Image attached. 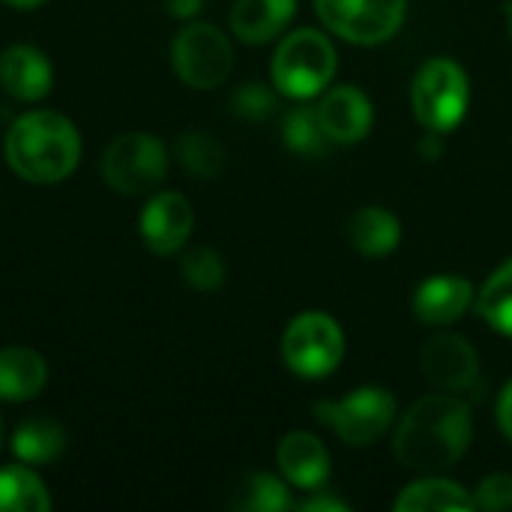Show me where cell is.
<instances>
[{
    "mask_svg": "<svg viewBox=\"0 0 512 512\" xmlns=\"http://www.w3.org/2000/svg\"><path fill=\"white\" fill-rule=\"evenodd\" d=\"M471 408L453 393H435L408 408L393 435V453L402 468L438 474L453 468L471 447Z\"/></svg>",
    "mask_w": 512,
    "mask_h": 512,
    "instance_id": "obj_1",
    "label": "cell"
},
{
    "mask_svg": "<svg viewBox=\"0 0 512 512\" xmlns=\"http://www.w3.org/2000/svg\"><path fill=\"white\" fill-rule=\"evenodd\" d=\"M3 153L9 168L36 186L63 183L81 162V135L75 123L57 111L36 108L12 120Z\"/></svg>",
    "mask_w": 512,
    "mask_h": 512,
    "instance_id": "obj_2",
    "label": "cell"
},
{
    "mask_svg": "<svg viewBox=\"0 0 512 512\" xmlns=\"http://www.w3.org/2000/svg\"><path fill=\"white\" fill-rule=\"evenodd\" d=\"M339 69L333 42L312 27L288 33L270 63L273 84L288 99H312L324 93Z\"/></svg>",
    "mask_w": 512,
    "mask_h": 512,
    "instance_id": "obj_3",
    "label": "cell"
},
{
    "mask_svg": "<svg viewBox=\"0 0 512 512\" xmlns=\"http://www.w3.org/2000/svg\"><path fill=\"white\" fill-rule=\"evenodd\" d=\"M468 102H471L468 72L456 60L435 57L423 63L420 72L414 75L411 108L423 129L441 132V135L453 132L465 120Z\"/></svg>",
    "mask_w": 512,
    "mask_h": 512,
    "instance_id": "obj_4",
    "label": "cell"
},
{
    "mask_svg": "<svg viewBox=\"0 0 512 512\" xmlns=\"http://www.w3.org/2000/svg\"><path fill=\"white\" fill-rule=\"evenodd\" d=\"M315 420L351 447L381 441L396 423V399L384 387H357L336 402H315Z\"/></svg>",
    "mask_w": 512,
    "mask_h": 512,
    "instance_id": "obj_5",
    "label": "cell"
},
{
    "mask_svg": "<svg viewBox=\"0 0 512 512\" xmlns=\"http://www.w3.org/2000/svg\"><path fill=\"white\" fill-rule=\"evenodd\" d=\"M345 357V333L339 321L327 312L297 315L282 336L285 366L309 381L327 378L339 369Z\"/></svg>",
    "mask_w": 512,
    "mask_h": 512,
    "instance_id": "obj_6",
    "label": "cell"
},
{
    "mask_svg": "<svg viewBox=\"0 0 512 512\" xmlns=\"http://www.w3.org/2000/svg\"><path fill=\"white\" fill-rule=\"evenodd\" d=\"M168 174V150L150 132H123L102 153V177L120 195H144Z\"/></svg>",
    "mask_w": 512,
    "mask_h": 512,
    "instance_id": "obj_7",
    "label": "cell"
},
{
    "mask_svg": "<svg viewBox=\"0 0 512 512\" xmlns=\"http://www.w3.org/2000/svg\"><path fill=\"white\" fill-rule=\"evenodd\" d=\"M171 63L183 84L195 90H213L228 81L234 69V48L216 24L192 21L174 36Z\"/></svg>",
    "mask_w": 512,
    "mask_h": 512,
    "instance_id": "obj_8",
    "label": "cell"
},
{
    "mask_svg": "<svg viewBox=\"0 0 512 512\" xmlns=\"http://www.w3.org/2000/svg\"><path fill=\"white\" fill-rule=\"evenodd\" d=\"M321 24L354 45H381L405 24L408 0H315Z\"/></svg>",
    "mask_w": 512,
    "mask_h": 512,
    "instance_id": "obj_9",
    "label": "cell"
},
{
    "mask_svg": "<svg viewBox=\"0 0 512 512\" xmlns=\"http://www.w3.org/2000/svg\"><path fill=\"white\" fill-rule=\"evenodd\" d=\"M420 369L435 390L468 393L480 378V357L468 339L444 333L426 342L420 351Z\"/></svg>",
    "mask_w": 512,
    "mask_h": 512,
    "instance_id": "obj_10",
    "label": "cell"
},
{
    "mask_svg": "<svg viewBox=\"0 0 512 512\" xmlns=\"http://www.w3.org/2000/svg\"><path fill=\"white\" fill-rule=\"evenodd\" d=\"M195 225L192 204L180 192H159L153 195L138 216L141 240L153 255H174L186 246Z\"/></svg>",
    "mask_w": 512,
    "mask_h": 512,
    "instance_id": "obj_11",
    "label": "cell"
},
{
    "mask_svg": "<svg viewBox=\"0 0 512 512\" xmlns=\"http://www.w3.org/2000/svg\"><path fill=\"white\" fill-rule=\"evenodd\" d=\"M0 87L18 102H42L54 87V66L36 45L18 42L0 54Z\"/></svg>",
    "mask_w": 512,
    "mask_h": 512,
    "instance_id": "obj_12",
    "label": "cell"
},
{
    "mask_svg": "<svg viewBox=\"0 0 512 512\" xmlns=\"http://www.w3.org/2000/svg\"><path fill=\"white\" fill-rule=\"evenodd\" d=\"M315 108H318L321 126H324V132H327V138L333 144H357V141H363L369 135V129H372V120H375L369 96L363 90L351 87V84L330 87Z\"/></svg>",
    "mask_w": 512,
    "mask_h": 512,
    "instance_id": "obj_13",
    "label": "cell"
},
{
    "mask_svg": "<svg viewBox=\"0 0 512 512\" xmlns=\"http://www.w3.org/2000/svg\"><path fill=\"white\" fill-rule=\"evenodd\" d=\"M276 465L288 486L318 492L330 480V453L312 432H291L276 447Z\"/></svg>",
    "mask_w": 512,
    "mask_h": 512,
    "instance_id": "obj_14",
    "label": "cell"
},
{
    "mask_svg": "<svg viewBox=\"0 0 512 512\" xmlns=\"http://www.w3.org/2000/svg\"><path fill=\"white\" fill-rule=\"evenodd\" d=\"M474 303V285L462 276H432L414 291V315L423 324L441 327L459 321Z\"/></svg>",
    "mask_w": 512,
    "mask_h": 512,
    "instance_id": "obj_15",
    "label": "cell"
},
{
    "mask_svg": "<svg viewBox=\"0 0 512 512\" xmlns=\"http://www.w3.org/2000/svg\"><path fill=\"white\" fill-rule=\"evenodd\" d=\"M48 384V363L27 345L0 348V402H30Z\"/></svg>",
    "mask_w": 512,
    "mask_h": 512,
    "instance_id": "obj_16",
    "label": "cell"
},
{
    "mask_svg": "<svg viewBox=\"0 0 512 512\" xmlns=\"http://www.w3.org/2000/svg\"><path fill=\"white\" fill-rule=\"evenodd\" d=\"M297 0H237L231 9V30L240 42H273L294 18Z\"/></svg>",
    "mask_w": 512,
    "mask_h": 512,
    "instance_id": "obj_17",
    "label": "cell"
},
{
    "mask_svg": "<svg viewBox=\"0 0 512 512\" xmlns=\"http://www.w3.org/2000/svg\"><path fill=\"white\" fill-rule=\"evenodd\" d=\"M348 240L363 258H384L399 249L402 225L384 207H360L348 222Z\"/></svg>",
    "mask_w": 512,
    "mask_h": 512,
    "instance_id": "obj_18",
    "label": "cell"
},
{
    "mask_svg": "<svg viewBox=\"0 0 512 512\" xmlns=\"http://www.w3.org/2000/svg\"><path fill=\"white\" fill-rule=\"evenodd\" d=\"M396 512H447V510H474L471 492H465L459 483L426 474L423 480L402 489V495L393 501Z\"/></svg>",
    "mask_w": 512,
    "mask_h": 512,
    "instance_id": "obj_19",
    "label": "cell"
},
{
    "mask_svg": "<svg viewBox=\"0 0 512 512\" xmlns=\"http://www.w3.org/2000/svg\"><path fill=\"white\" fill-rule=\"evenodd\" d=\"M12 456L24 465L42 468L63 456L66 450V432L51 417H30L12 432Z\"/></svg>",
    "mask_w": 512,
    "mask_h": 512,
    "instance_id": "obj_20",
    "label": "cell"
},
{
    "mask_svg": "<svg viewBox=\"0 0 512 512\" xmlns=\"http://www.w3.org/2000/svg\"><path fill=\"white\" fill-rule=\"evenodd\" d=\"M54 507L45 480L33 465H6L0 468V512H48Z\"/></svg>",
    "mask_w": 512,
    "mask_h": 512,
    "instance_id": "obj_21",
    "label": "cell"
},
{
    "mask_svg": "<svg viewBox=\"0 0 512 512\" xmlns=\"http://www.w3.org/2000/svg\"><path fill=\"white\" fill-rule=\"evenodd\" d=\"M231 507L243 512H285L294 507L288 480H279L273 474H249L231 498Z\"/></svg>",
    "mask_w": 512,
    "mask_h": 512,
    "instance_id": "obj_22",
    "label": "cell"
},
{
    "mask_svg": "<svg viewBox=\"0 0 512 512\" xmlns=\"http://www.w3.org/2000/svg\"><path fill=\"white\" fill-rule=\"evenodd\" d=\"M282 138H285V147L297 156H324L333 144L321 126L318 108H309V105H297L285 114Z\"/></svg>",
    "mask_w": 512,
    "mask_h": 512,
    "instance_id": "obj_23",
    "label": "cell"
},
{
    "mask_svg": "<svg viewBox=\"0 0 512 512\" xmlns=\"http://www.w3.org/2000/svg\"><path fill=\"white\" fill-rule=\"evenodd\" d=\"M477 312L492 330L512 339V261L498 267L492 279L483 285L477 297Z\"/></svg>",
    "mask_w": 512,
    "mask_h": 512,
    "instance_id": "obj_24",
    "label": "cell"
},
{
    "mask_svg": "<svg viewBox=\"0 0 512 512\" xmlns=\"http://www.w3.org/2000/svg\"><path fill=\"white\" fill-rule=\"evenodd\" d=\"M177 156H180L183 168L201 180L219 177V171L225 168V147L201 129L183 132L177 138Z\"/></svg>",
    "mask_w": 512,
    "mask_h": 512,
    "instance_id": "obj_25",
    "label": "cell"
},
{
    "mask_svg": "<svg viewBox=\"0 0 512 512\" xmlns=\"http://www.w3.org/2000/svg\"><path fill=\"white\" fill-rule=\"evenodd\" d=\"M180 270L183 279L195 288V291H219L225 282V261L213 246H195L189 252H183L180 258Z\"/></svg>",
    "mask_w": 512,
    "mask_h": 512,
    "instance_id": "obj_26",
    "label": "cell"
},
{
    "mask_svg": "<svg viewBox=\"0 0 512 512\" xmlns=\"http://www.w3.org/2000/svg\"><path fill=\"white\" fill-rule=\"evenodd\" d=\"M471 498H474V510H512V474H489L486 480H480Z\"/></svg>",
    "mask_w": 512,
    "mask_h": 512,
    "instance_id": "obj_27",
    "label": "cell"
},
{
    "mask_svg": "<svg viewBox=\"0 0 512 512\" xmlns=\"http://www.w3.org/2000/svg\"><path fill=\"white\" fill-rule=\"evenodd\" d=\"M273 108H276L273 90L258 81H249V84L237 87V93H234V111L246 120H264L273 114Z\"/></svg>",
    "mask_w": 512,
    "mask_h": 512,
    "instance_id": "obj_28",
    "label": "cell"
},
{
    "mask_svg": "<svg viewBox=\"0 0 512 512\" xmlns=\"http://www.w3.org/2000/svg\"><path fill=\"white\" fill-rule=\"evenodd\" d=\"M297 507L306 512H348L351 510V504H348V501H342V498H333V495H312V498L300 501Z\"/></svg>",
    "mask_w": 512,
    "mask_h": 512,
    "instance_id": "obj_29",
    "label": "cell"
},
{
    "mask_svg": "<svg viewBox=\"0 0 512 512\" xmlns=\"http://www.w3.org/2000/svg\"><path fill=\"white\" fill-rule=\"evenodd\" d=\"M498 426H501V432L512 441V381L501 390V396H498Z\"/></svg>",
    "mask_w": 512,
    "mask_h": 512,
    "instance_id": "obj_30",
    "label": "cell"
},
{
    "mask_svg": "<svg viewBox=\"0 0 512 512\" xmlns=\"http://www.w3.org/2000/svg\"><path fill=\"white\" fill-rule=\"evenodd\" d=\"M165 6H168V12L174 18H192V15L201 12L204 0H165Z\"/></svg>",
    "mask_w": 512,
    "mask_h": 512,
    "instance_id": "obj_31",
    "label": "cell"
},
{
    "mask_svg": "<svg viewBox=\"0 0 512 512\" xmlns=\"http://www.w3.org/2000/svg\"><path fill=\"white\" fill-rule=\"evenodd\" d=\"M3 3H6V6H12V9H24V12H27V9L42 6L45 0H3Z\"/></svg>",
    "mask_w": 512,
    "mask_h": 512,
    "instance_id": "obj_32",
    "label": "cell"
},
{
    "mask_svg": "<svg viewBox=\"0 0 512 512\" xmlns=\"http://www.w3.org/2000/svg\"><path fill=\"white\" fill-rule=\"evenodd\" d=\"M507 27H510V39H512V3H507Z\"/></svg>",
    "mask_w": 512,
    "mask_h": 512,
    "instance_id": "obj_33",
    "label": "cell"
},
{
    "mask_svg": "<svg viewBox=\"0 0 512 512\" xmlns=\"http://www.w3.org/2000/svg\"><path fill=\"white\" fill-rule=\"evenodd\" d=\"M0 450H3V420H0Z\"/></svg>",
    "mask_w": 512,
    "mask_h": 512,
    "instance_id": "obj_34",
    "label": "cell"
}]
</instances>
